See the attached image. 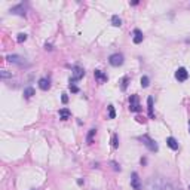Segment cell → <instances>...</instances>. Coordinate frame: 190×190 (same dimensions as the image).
Segmentation results:
<instances>
[{"mask_svg":"<svg viewBox=\"0 0 190 190\" xmlns=\"http://www.w3.org/2000/svg\"><path fill=\"white\" fill-rule=\"evenodd\" d=\"M6 60H7L10 64H15V66H18V67H28V66H30V63H27V60H25L24 57L16 55V54H10V55H7Z\"/></svg>","mask_w":190,"mask_h":190,"instance_id":"obj_1","label":"cell"},{"mask_svg":"<svg viewBox=\"0 0 190 190\" xmlns=\"http://www.w3.org/2000/svg\"><path fill=\"white\" fill-rule=\"evenodd\" d=\"M116 117V112H114L113 106H109V119H114Z\"/></svg>","mask_w":190,"mask_h":190,"instance_id":"obj_24","label":"cell"},{"mask_svg":"<svg viewBox=\"0 0 190 190\" xmlns=\"http://www.w3.org/2000/svg\"><path fill=\"white\" fill-rule=\"evenodd\" d=\"M25 10H27V7L24 6V3H19V4L10 7V13H13V15H19V16H25Z\"/></svg>","mask_w":190,"mask_h":190,"instance_id":"obj_8","label":"cell"},{"mask_svg":"<svg viewBox=\"0 0 190 190\" xmlns=\"http://www.w3.org/2000/svg\"><path fill=\"white\" fill-rule=\"evenodd\" d=\"M189 190H190V186H189Z\"/></svg>","mask_w":190,"mask_h":190,"instance_id":"obj_31","label":"cell"},{"mask_svg":"<svg viewBox=\"0 0 190 190\" xmlns=\"http://www.w3.org/2000/svg\"><path fill=\"white\" fill-rule=\"evenodd\" d=\"M109 63L113 66V67H119V66H122L123 64V55L122 54H113V55H110V58H109Z\"/></svg>","mask_w":190,"mask_h":190,"instance_id":"obj_6","label":"cell"},{"mask_svg":"<svg viewBox=\"0 0 190 190\" xmlns=\"http://www.w3.org/2000/svg\"><path fill=\"white\" fill-rule=\"evenodd\" d=\"M27 37H28V36H27L25 33H19L18 37H16V42H18V43H24V42L27 40Z\"/></svg>","mask_w":190,"mask_h":190,"instance_id":"obj_20","label":"cell"},{"mask_svg":"<svg viewBox=\"0 0 190 190\" xmlns=\"http://www.w3.org/2000/svg\"><path fill=\"white\" fill-rule=\"evenodd\" d=\"M39 88H40L42 91H48V89L51 88V83H49V79H45V77H42V79L39 80Z\"/></svg>","mask_w":190,"mask_h":190,"instance_id":"obj_13","label":"cell"},{"mask_svg":"<svg viewBox=\"0 0 190 190\" xmlns=\"http://www.w3.org/2000/svg\"><path fill=\"white\" fill-rule=\"evenodd\" d=\"M34 94H36V92H34V88H31V86H28V88L24 89V97H25V98H31Z\"/></svg>","mask_w":190,"mask_h":190,"instance_id":"obj_17","label":"cell"},{"mask_svg":"<svg viewBox=\"0 0 190 190\" xmlns=\"http://www.w3.org/2000/svg\"><path fill=\"white\" fill-rule=\"evenodd\" d=\"M70 116H72V113H70V110H69V109H61V110H60V119L67 120Z\"/></svg>","mask_w":190,"mask_h":190,"instance_id":"obj_16","label":"cell"},{"mask_svg":"<svg viewBox=\"0 0 190 190\" xmlns=\"http://www.w3.org/2000/svg\"><path fill=\"white\" fill-rule=\"evenodd\" d=\"M189 132H190V122H189Z\"/></svg>","mask_w":190,"mask_h":190,"instance_id":"obj_29","label":"cell"},{"mask_svg":"<svg viewBox=\"0 0 190 190\" xmlns=\"http://www.w3.org/2000/svg\"><path fill=\"white\" fill-rule=\"evenodd\" d=\"M166 144H168L169 149H172V150H178V141H177L174 137H168V138H166Z\"/></svg>","mask_w":190,"mask_h":190,"instance_id":"obj_12","label":"cell"},{"mask_svg":"<svg viewBox=\"0 0 190 190\" xmlns=\"http://www.w3.org/2000/svg\"><path fill=\"white\" fill-rule=\"evenodd\" d=\"M94 76H95V79H97L100 83H106V82H107V75H104L101 70H95V72H94Z\"/></svg>","mask_w":190,"mask_h":190,"instance_id":"obj_11","label":"cell"},{"mask_svg":"<svg viewBox=\"0 0 190 190\" xmlns=\"http://www.w3.org/2000/svg\"><path fill=\"white\" fill-rule=\"evenodd\" d=\"M69 88H70V91H72L73 94H77V92H79V88H77L75 83H70V86H69Z\"/></svg>","mask_w":190,"mask_h":190,"instance_id":"obj_25","label":"cell"},{"mask_svg":"<svg viewBox=\"0 0 190 190\" xmlns=\"http://www.w3.org/2000/svg\"><path fill=\"white\" fill-rule=\"evenodd\" d=\"M149 85H150V80H149V77H147V76H143V77H141V86H143V88H147Z\"/></svg>","mask_w":190,"mask_h":190,"instance_id":"obj_23","label":"cell"},{"mask_svg":"<svg viewBox=\"0 0 190 190\" xmlns=\"http://www.w3.org/2000/svg\"><path fill=\"white\" fill-rule=\"evenodd\" d=\"M138 140L150 150V152H157L159 150V147H157V144H156V141L153 140V138H150L147 134H144V135H141V137H138Z\"/></svg>","mask_w":190,"mask_h":190,"instance_id":"obj_3","label":"cell"},{"mask_svg":"<svg viewBox=\"0 0 190 190\" xmlns=\"http://www.w3.org/2000/svg\"><path fill=\"white\" fill-rule=\"evenodd\" d=\"M128 83H129V77L125 76L122 79V82H120V89L122 91H126V88H128Z\"/></svg>","mask_w":190,"mask_h":190,"instance_id":"obj_19","label":"cell"},{"mask_svg":"<svg viewBox=\"0 0 190 190\" xmlns=\"http://www.w3.org/2000/svg\"><path fill=\"white\" fill-rule=\"evenodd\" d=\"M143 39H144V36H143V31H141L140 28H135V30H134V37H132L134 43H135V45H140V43L143 42Z\"/></svg>","mask_w":190,"mask_h":190,"instance_id":"obj_10","label":"cell"},{"mask_svg":"<svg viewBox=\"0 0 190 190\" xmlns=\"http://www.w3.org/2000/svg\"><path fill=\"white\" fill-rule=\"evenodd\" d=\"M112 146H113L114 149L119 147V138H117V134H113V137H112Z\"/></svg>","mask_w":190,"mask_h":190,"instance_id":"obj_21","label":"cell"},{"mask_svg":"<svg viewBox=\"0 0 190 190\" xmlns=\"http://www.w3.org/2000/svg\"><path fill=\"white\" fill-rule=\"evenodd\" d=\"M0 76H1V79L4 80V79L12 77V73H10V72H7V70H1V72H0Z\"/></svg>","mask_w":190,"mask_h":190,"instance_id":"obj_22","label":"cell"},{"mask_svg":"<svg viewBox=\"0 0 190 190\" xmlns=\"http://www.w3.org/2000/svg\"><path fill=\"white\" fill-rule=\"evenodd\" d=\"M175 79L178 82H186L189 79V72L184 69V67H180L177 72H175Z\"/></svg>","mask_w":190,"mask_h":190,"instance_id":"obj_7","label":"cell"},{"mask_svg":"<svg viewBox=\"0 0 190 190\" xmlns=\"http://www.w3.org/2000/svg\"><path fill=\"white\" fill-rule=\"evenodd\" d=\"M110 163H112V166H113V169H114V171H120V165H117V163H116L114 160H112Z\"/></svg>","mask_w":190,"mask_h":190,"instance_id":"obj_26","label":"cell"},{"mask_svg":"<svg viewBox=\"0 0 190 190\" xmlns=\"http://www.w3.org/2000/svg\"><path fill=\"white\" fill-rule=\"evenodd\" d=\"M61 101H63L64 104H67V103H69V97H67L66 94H63V97H61Z\"/></svg>","mask_w":190,"mask_h":190,"instance_id":"obj_27","label":"cell"},{"mask_svg":"<svg viewBox=\"0 0 190 190\" xmlns=\"http://www.w3.org/2000/svg\"><path fill=\"white\" fill-rule=\"evenodd\" d=\"M112 24H113L114 27H120L122 25V19L119 18V15H113L112 16Z\"/></svg>","mask_w":190,"mask_h":190,"instance_id":"obj_18","label":"cell"},{"mask_svg":"<svg viewBox=\"0 0 190 190\" xmlns=\"http://www.w3.org/2000/svg\"><path fill=\"white\" fill-rule=\"evenodd\" d=\"M147 109H149V117L154 119V112H153V98L149 97L147 98Z\"/></svg>","mask_w":190,"mask_h":190,"instance_id":"obj_14","label":"cell"},{"mask_svg":"<svg viewBox=\"0 0 190 190\" xmlns=\"http://www.w3.org/2000/svg\"><path fill=\"white\" fill-rule=\"evenodd\" d=\"M45 49H46V51H52V45H48V43H46V45H45Z\"/></svg>","mask_w":190,"mask_h":190,"instance_id":"obj_28","label":"cell"},{"mask_svg":"<svg viewBox=\"0 0 190 190\" xmlns=\"http://www.w3.org/2000/svg\"><path fill=\"white\" fill-rule=\"evenodd\" d=\"M85 76V70L79 66H75L73 70H72V77H70V83H75L77 80H80L82 77Z\"/></svg>","mask_w":190,"mask_h":190,"instance_id":"obj_4","label":"cell"},{"mask_svg":"<svg viewBox=\"0 0 190 190\" xmlns=\"http://www.w3.org/2000/svg\"><path fill=\"white\" fill-rule=\"evenodd\" d=\"M146 190H165L163 183L159 177H150L146 183Z\"/></svg>","mask_w":190,"mask_h":190,"instance_id":"obj_2","label":"cell"},{"mask_svg":"<svg viewBox=\"0 0 190 190\" xmlns=\"http://www.w3.org/2000/svg\"><path fill=\"white\" fill-rule=\"evenodd\" d=\"M174 190H181V189H174Z\"/></svg>","mask_w":190,"mask_h":190,"instance_id":"obj_30","label":"cell"},{"mask_svg":"<svg viewBox=\"0 0 190 190\" xmlns=\"http://www.w3.org/2000/svg\"><path fill=\"white\" fill-rule=\"evenodd\" d=\"M129 110L134 112V113L141 110V106H140V101H138V95H135V94L129 97Z\"/></svg>","mask_w":190,"mask_h":190,"instance_id":"obj_5","label":"cell"},{"mask_svg":"<svg viewBox=\"0 0 190 190\" xmlns=\"http://www.w3.org/2000/svg\"><path fill=\"white\" fill-rule=\"evenodd\" d=\"M95 134H97V129H95V128L89 129V132H88V135H86V143H88V144H92V141H94V137H95Z\"/></svg>","mask_w":190,"mask_h":190,"instance_id":"obj_15","label":"cell"},{"mask_svg":"<svg viewBox=\"0 0 190 190\" xmlns=\"http://www.w3.org/2000/svg\"><path fill=\"white\" fill-rule=\"evenodd\" d=\"M131 186L134 190H141V181H140V177L137 172L131 174Z\"/></svg>","mask_w":190,"mask_h":190,"instance_id":"obj_9","label":"cell"}]
</instances>
